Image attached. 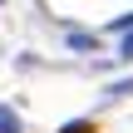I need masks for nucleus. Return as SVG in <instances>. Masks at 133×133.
Returning a JSON list of instances; mask_svg holds the SVG:
<instances>
[{"label": "nucleus", "instance_id": "f257e3e1", "mask_svg": "<svg viewBox=\"0 0 133 133\" xmlns=\"http://www.w3.org/2000/svg\"><path fill=\"white\" fill-rule=\"evenodd\" d=\"M0 133H20V114L15 109H0Z\"/></svg>", "mask_w": 133, "mask_h": 133}, {"label": "nucleus", "instance_id": "f03ea898", "mask_svg": "<svg viewBox=\"0 0 133 133\" xmlns=\"http://www.w3.org/2000/svg\"><path fill=\"white\" fill-rule=\"evenodd\" d=\"M118 59H133V30H128V39H123V49H118Z\"/></svg>", "mask_w": 133, "mask_h": 133}, {"label": "nucleus", "instance_id": "7ed1b4c3", "mask_svg": "<svg viewBox=\"0 0 133 133\" xmlns=\"http://www.w3.org/2000/svg\"><path fill=\"white\" fill-rule=\"evenodd\" d=\"M64 133H89V123L79 118V123H69V128H64Z\"/></svg>", "mask_w": 133, "mask_h": 133}]
</instances>
